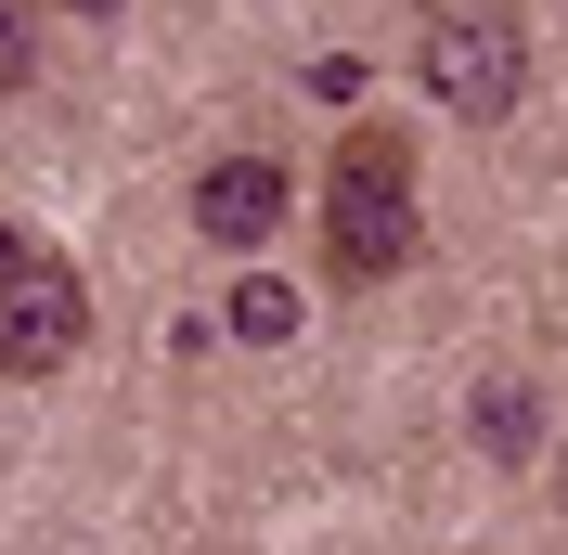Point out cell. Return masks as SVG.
I'll list each match as a JSON object with an SVG mask.
<instances>
[{
    "label": "cell",
    "mask_w": 568,
    "mask_h": 555,
    "mask_svg": "<svg viewBox=\"0 0 568 555\" xmlns=\"http://www.w3.org/2000/svg\"><path fill=\"white\" fill-rule=\"evenodd\" d=\"M323 259L336 284H388L414 259V142L400 130H349L323 169Z\"/></svg>",
    "instance_id": "6da1fadb"
},
{
    "label": "cell",
    "mask_w": 568,
    "mask_h": 555,
    "mask_svg": "<svg viewBox=\"0 0 568 555\" xmlns=\"http://www.w3.org/2000/svg\"><path fill=\"white\" fill-rule=\"evenodd\" d=\"M414 65H426V91L453 117H517V91H530V39H517V13H426V39H414Z\"/></svg>",
    "instance_id": "7a4b0ae2"
},
{
    "label": "cell",
    "mask_w": 568,
    "mask_h": 555,
    "mask_svg": "<svg viewBox=\"0 0 568 555\" xmlns=\"http://www.w3.org/2000/svg\"><path fill=\"white\" fill-rule=\"evenodd\" d=\"M78 349H91V284L52 259V245H27L13 272H0V375H65Z\"/></svg>",
    "instance_id": "3957f363"
},
{
    "label": "cell",
    "mask_w": 568,
    "mask_h": 555,
    "mask_svg": "<svg viewBox=\"0 0 568 555\" xmlns=\"http://www.w3.org/2000/svg\"><path fill=\"white\" fill-rule=\"evenodd\" d=\"M284 208H297V181L272 155H207V181H194V233L207 245H258Z\"/></svg>",
    "instance_id": "277c9868"
},
{
    "label": "cell",
    "mask_w": 568,
    "mask_h": 555,
    "mask_svg": "<svg viewBox=\"0 0 568 555\" xmlns=\"http://www.w3.org/2000/svg\"><path fill=\"white\" fill-rule=\"evenodd\" d=\"M465 426H478V452H491V465H530V440H542V401H530V375H478Z\"/></svg>",
    "instance_id": "5b68a950"
},
{
    "label": "cell",
    "mask_w": 568,
    "mask_h": 555,
    "mask_svg": "<svg viewBox=\"0 0 568 555\" xmlns=\"http://www.w3.org/2000/svg\"><path fill=\"white\" fill-rule=\"evenodd\" d=\"M233 336H246V349H284V336H297V284H284V272H246V284H233Z\"/></svg>",
    "instance_id": "8992f818"
},
{
    "label": "cell",
    "mask_w": 568,
    "mask_h": 555,
    "mask_svg": "<svg viewBox=\"0 0 568 555\" xmlns=\"http://www.w3.org/2000/svg\"><path fill=\"white\" fill-rule=\"evenodd\" d=\"M39 78V0H0V91Z\"/></svg>",
    "instance_id": "52a82bcc"
},
{
    "label": "cell",
    "mask_w": 568,
    "mask_h": 555,
    "mask_svg": "<svg viewBox=\"0 0 568 555\" xmlns=\"http://www.w3.org/2000/svg\"><path fill=\"white\" fill-rule=\"evenodd\" d=\"M13 259H27V233H0V272H13Z\"/></svg>",
    "instance_id": "ba28073f"
},
{
    "label": "cell",
    "mask_w": 568,
    "mask_h": 555,
    "mask_svg": "<svg viewBox=\"0 0 568 555\" xmlns=\"http://www.w3.org/2000/svg\"><path fill=\"white\" fill-rule=\"evenodd\" d=\"M556 517H568V452H556Z\"/></svg>",
    "instance_id": "9c48e42d"
},
{
    "label": "cell",
    "mask_w": 568,
    "mask_h": 555,
    "mask_svg": "<svg viewBox=\"0 0 568 555\" xmlns=\"http://www.w3.org/2000/svg\"><path fill=\"white\" fill-rule=\"evenodd\" d=\"M78 13H116V0H78Z\"/></svg>",
    "instance_id": "30bf717a"
}]
</instances>
